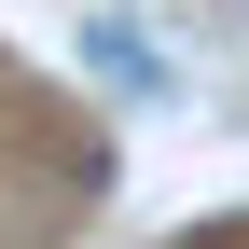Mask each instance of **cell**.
<instances>
[{
  "label": "cell",
  "mask_w": 249,
  "mask_h": 249,
  "mask_svg": "<svg viewBox=\"0 0 249 249\" xmlns=\"http://www.w3.org/2000/svg\"><path fill=\"white\" fill-rule=\"evenodd\" d=\"M83 55H97V70L124 83V97H166V55H152L139 28H111V14H83Z\"/></svg>",
  "instance_id": "cell-1"
}]
</instances>
